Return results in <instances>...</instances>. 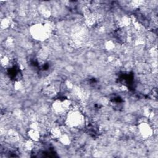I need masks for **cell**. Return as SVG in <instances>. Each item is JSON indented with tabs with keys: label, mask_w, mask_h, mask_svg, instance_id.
<instances>
[{
	"label": "cell",
	"mask_w": 158,
	"mask_h": 158,
	"mask_svg": "<svg viewBox=\"0 0 158 158\" xmlns=\"http://www.w3.org/2000/svg\"><path fill=\"white\" fill-rule=\"evenodd\" d=\"M9 59H10L6 55H4L3 57H1V66L3 67H4L9 66V64L10 63Z\"/></svg>",
	"instance_id": "obj_7"
},
{
	"label": "cell",
	"mask_w": 158,
	"mask_h": 158,
	"mask_svg": "<svg viewBox=\"0 0 158 158\" xmlns=\"http://www.w3.org/2000/svg\"><path fill=\"white\" fill-rule=\"evenodd\" d=\"M12 25V22L10 20L9 18H4L1 20V28L2 30H6L8 29Z\"/></svg>",
	"instance_id": "obj_5"
},
{
	"label": "cell",
	"mask_w": 158,
	"mask_h": 158,
	"mask_svg": "<svg viewBox=\"0 0 158 158\" xmlns=\"http://www.w3.org/2000/svg\"><path fill=\"white\" fill-rule=\"evenodd\" d=\"M31 36L37 41L44 42L49 37L51 32L45 24H36L30 27Z\"/></svg>",
	"instance_id": "obj_1"
},
{
	"label": "cell",
	"mask_w": 158,
	"mask_h": 158,
	"mask_svg": "<svg viewBox=\"0 0 158 158\" xmlns=\"http://www.w3.org/2000/svg\"><path fill=\"white\" fill-rule=\"evenodd\" d=\"M27 136L29 139L33 140L35 142H38L41 138V133L38 130L29 128V131L27 132Z\"/></svg>",
	"instance_id": "obj_3"
},
{
	"label": "cell",
	"mask_w": 158,
	"mask_h": 158,
	"mask_svg": "<svg viewBox=\"0 0 158 158\" xmlns=\"http://www.w3.org/2000/svg\"><path fill=\"white\" fill-rule=\"evenodd\" d=\"M137 128L139 133L143 138H148L154 134V129L148 122L139 123Z\"/></svg>",
	"instance_id": "obj_2"
},
{
	"label": "cell",
	"mask_w": 158,
	"mask_h": 158,
	"mask_svg": "<svg viewBox=\"0 0 158 158\" xmlns=\"http://www.w3.org/2000/svg\"><path fill=\"white\" fill-rule=\"evenodd\" d=\"M59 140L61 144H63L65 146L70 145V143L71 142V140L69 136L68 135H67L66 133L62 134L61 136L59 138Z\"/></svg>",
	"instance_id": "obj_4"
},
{
	"label": "cell",
	"mask_w": 158,
	"mask_h": 158,
	"mask_svg": "<svg viewBox=\"0 0 158 158\" xmlns=\"http://www.w3.org/2000/svg\"><path fill=\"white\" fill-rule=\"evenodd\" d=\"M104 47L108 51H112L115 49L116 44L112 40H108L104 43Z\"/></svg>",
	"instance_id": "obj_6"
}]
</instances>
